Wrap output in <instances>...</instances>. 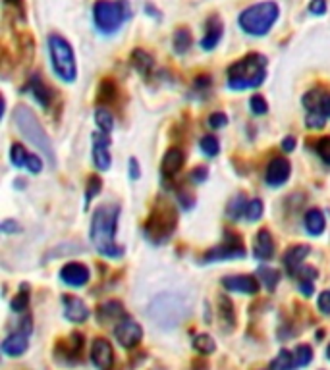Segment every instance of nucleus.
<instances>
[{"label":"nucleus","mask_w":330,"mask_h":370,"mask_svg":"<svg viewBox=\"0 0 330 370\" xmlns=\"http://www.w3.org/2000/svg\"><path fill=\"white\" fill-rule=\"evenodd\" d=\"M118 218H120V207L113 203L97 207L91 216L89 239L97 253L103 255L104 258H120L124 255V247L116 243Z\"/></svg>","instance_id":"obj_1"},{"label":"nucleus","mask_w":330,"mask_h":370,"mask_svg":"<svg viewBox=\"0 0 330 370\" xmlns=\"http://www.w3.org/2000/svg\"><path fill=\"white\" fill-rule=\"evenodd\" d=\"M265 78H267V56H263L259 52H249L228 68L226 85L232 91H247L263 85Z\"/></svg>","instance_id":"obj_2"},{"label":"nucleus","mask_w":330,"mask_h":370,"mask_svg":"<svg viewBox=\"0 0 330 370\" xmlns=\"http://www.w3.org/2000/svg\"><path fill=\"white\" fill-rule=\"evenodd\" d=\"M14 121H16L19 133H22L35 149H39V151L49 158L51 166H54V164H56L54 146H52L51 137H49L47 131H44L43 124L37 118V114H35L31 108H27V106H17L16 112H14Z\"/></svg>","instance_id":"obj_3"},{"label":"nucleus","mask_w":330,"mask_h":370,"mask_svg":"<svg viewBox=\"0 0 330 370\" xmlns=\"http://www.w3.org/2000/svg\"><path fill=\"white\" fill-rule=\"evenodd\" d=\"M131 16L128 0H97L93 4V24L97 31L113 35L120 29Z\"/></svg>","instance_id":"obj_4"},{"label":"nucleus","mask_w":330,"mask_h":370,"mask_svg":"<svg viewBox=\"0 0 330 370\" xmlns=\"http://www.w3.org/2000/svg\"><path fill=\"white\" fill-rule=\"evenodd\" d=\"M278 17H280L278 4L272 0H267V2H259V4H253L249 8L243 10L238 17V24L247 35L263 37L274 27Z\"/></svg>","instance_id":"obj_5"},{"label":"nucleus","mask_w":330,"mask_h":370,"mask_svg":"<svg viewBox=\"0 0 330 370\" xmlns=\"http://www.w3.org/2000/svg\"><path fill=\"white\" fill-rule=\"evenodd\" d=\"M47 44H49L51 66L56 78L64 83H74L78 78V62H76V54L68 39H64L58 33H52L49 35Z\"/></svg>","instance_id":"obj_6"},{"label":"nucleus","mask_w":330,"mask_h":370,"mask_svg":"<svg viewBox=\"0 0 330 370\" xmlns=\"http://www.w3.org/2000/svg\"><path fill=\"white\" fill-rule=\"evenodd\" d=\"M174 228H176V210L166 203H158L145 224L147 237L151 242L163 243L172 235Z\"/></svg>","instance_id":"obj_7"},{"label":"nucleus","mask_w":330,"mask_h":370,"mask_svg":"<svg viewBox=\"0 0 330 370\" xmlns=\"http://www.w3.org/2000/svg\"><path fill=\"white\" fill-rule=\"evenodd\" d=\"M245 255V249H243V242L242 237L238 233L226 232L224 242L220 243L218 247L211 249L203 257L205 262H215V260H222V258H240Z\"/></svg>","instance_id":"obj_8"},{"label":"nucleus","mask_w":330,"mask_h":370,"mask_svg":"<svg viewBox=\"0 0 330 370\" xmlns=\"http://www.w3.org/2000/svg\"><path fill=\"white\" fill-rule=\"evenodd\" d=\"M114 336H116L118 344H120L124 349H133V347H138L141 337H143V328L139 326L138 322L131 319V317L126 314L120 322H116Z\"/></svg>","instance_id":"obj_9"},{"label":"nucleus","mask_w":330,"mask_h":370,"mask_svg":"<svg viewBox=\"0 0 330 370\" xmlns=\"http://www.w3.org/2000/svg\"><path fill=\"white\" fill-rule=\"evenodd\" d=\"M93 164L97 170L106 172L113 166V156H110V139L108 133L104 131H97L93 133Z\"/></svg>","instance_id":"obj_10"},{"label":"nucleus","mask_w":330,"mask_h":370,"mask_svg":"<svg viewBox=\"0 0 330 370\" xmlns=\"http://www.w3.org/2000/svg\"><path fill=\"white\" fill-rule=\"evenodd\" d=\"M290 174H292L290 162H288L284 156H277V158H272L269 166H267L265 181H267V185H270V187H280V185L286 183Z\"/></svg>","instance_id":"obj_11"},{"label":"nucleus","mask_w":330,"mask_h":370,"mask_svg":"<svg viewBox=\"0 0 330 370\" xmlns=\"http://www.w3.org/2000/svg\"><path fill=\"white\" fill-rule=\"evenodd\" d=\"M222 285H224V289L232 293H243V295H255V293H259V280H257L255 276H224V278H222Z\"/></svg>","instance_id":"obj_12"},{"label":"nucleus","mask_w":330,"mask_h":370,"mask_svg":"<svg viewBox=\"0 0 330 370\" xmlns=\"http://www.w3.org/2000/svg\"><path fill=\"white\" fill-rule=\"evenodd\" d=\"M91 362L99 370H110L114 362V351L108 339H104V337L93 339V345H91Z\"/></svg>","instance_id":"obj_13"},{"label":"nucleus","mask_w":330,"mask_h":370,"mask_svg":"<svg viewBox=\"0 0 330 370\" xmlns=\"http://www.w3.org/2000/svg\"><path fill=\"white\" fill-rule=\"evenodd\" d=\"M91 272L81 262H68L60 270V280L69 287H83L89 282Z\"/></svg>","instance_id":"obj_14"},{"label":"nucleus","mask_w":330,"mask_h":370,"mask_svg":"<svg viewBox=\"0 0 330 370\" xmlns=\"http://www.w3.org/2000/svg\"><path fill=\"white\" fill-rule=\"evenodd\" d=\"M302 103L307 108V112H321L327 118H330V93H327V91H321V89L307 91L302 99Z\"/></svg>","instance_id":"obj_15"},{"label":"nucleus","mask_w":330,"mask_h":370,"mask_svg":"<svg viewBox=\"0 0 330 370\" xmlns=\"http://www.w3.org/2000/svg\"><path fill=\"white\" fill-rule=\"evenodd\" d=\"M222 31H224L222 19L218 16L208 17L207 24H205V35H203V39H201V47H203L205 51L217 49V44L220 43V39H222Z\"/></svg>","instance_id":"obj_16"},{"label":"nucleus","mask_w":330,"mask_h":370,"mask_svg":"<svg viewBox=\"0 0 330 370\" xmlns=\"http://www.w3.org/2000/svg\"><path fill=\"white\" fill-rule=\"evenodd\" d=\"M27 337H29V334L22 332V330L10 334V336L2 342V351H4V355H8V357H22V355L27 351V347H29V339H27Z\"/></svg>","instance_id":"obj_17"},{"label":"nucleus","mask_w":330,"mask_h":370,"mask_svg":"<svg viewBox=\"0 0 330 370\" xmlns=\"http://www.w3.org/2000/svg\"><path fill=\"white\" fill-rule=\"evenodd\" d=\"M64 317L69 322L81 324V322H85L89 319V309L79 297H64Z\"/></svg>","instance_id":"obj_18"},{"label":"nucleus","mask_w":330,"mask_h":370,"mask_svg":"<svg viewBox=\"0 0 330 370\" xmlns=\"http://www.w3.org/2000/svg\"><path fill=\"white\" fill-rule=\"evenodd\" d=\"M253 253L259 260H270L274 255V239L270 235L269 230H259L255 235V243H253Z\"/></svg>","instance_id":"obj_19"},{"label":"nucleus","mask_w":330,"mask_h":370,"mask_svg":"<svg viewBox=\"0 0 330 370\" xmlns=\"http://www.w3.org/2000/svg\"><path fill=\"white\" fill-rule=\"evenodd\" d=\"M311 253V247L309 245H294V247H290V249L284 253V257H282V260H284V267L290 270V274L294 276L299 268L304 267L302 262L305 260V257Z\"/></svg>","instance_id":"obj_20"},{"label":"nucleus","mask_w":330,"mask_h":370,"mask_svg":"<svg viewBox=\"0 0 330 370\" xmlns=\"http://www.w3.org/2000/svg\"><path fill=\"white\" fill-rule=\"evenodd\" d=\"M183 162H185V155H183L182 149H178V146L168 149L165 158H163V174L165 176H176L182 170Z\"/></svg>","instance_id":"obj_21"},{"label":"nucleus","mask_w":330,"mask_h":370,"mask_svg":"<svg viewBox=\"0 0 330 370\" xmlns=\"http://www.w3.org/2000/svg\"><path fill=\"white\" fill-rule=\"evenodd\" d=\"M97 317H99V320L104 322V324H106V322H120V320L126 317V310H124V305H122L120 301L113 299V301H106L104 305L99 307Z\"/></svg>","instance_id":"obj_22"},{"label":"nucleus","mask_w":330,"mask_h":370,"mask_svg":"<svg viewBox=\"0 0 330 370\" xmlns=\"http://www.w3.org/2000/svg\"><path fill=\"white\" fill-rule=\"evenodd\" d=\"M131 66L135 68V72H138L139 76L149 78L151 72H153V66H155V60H153V56H151L147 51L135 49V51L131 52Z\"/></svg>","instance_id":"obj_23"},{"label":"nucleus","mask_w":330,"mask_h":370,"mask_svg":"<svg viewBox=\"0 0 330 370\" xmlns=\"http://www.w3.org/2000/svg\"><path fill=\"white\" fill-rule=\"evenodd\" d=\"M304 226L307 233H311V235H321L324 232V228H327V220H324V215H322L319 208H311V210H307L304 216Z\"/></svg>","instance_id":"obj_24"},{"label":"nucleus","mask_w":330,"mask_h":370,"mask_svg":"<svg viewBox=\"0 0 330 370\" xmlns=\"http://www.w3.org/2000/svg\"><path fill=\"white\" fill-rule=\"evenodd\" d=\"M218 317H220V320H222V324H224L226 328L236 326L234 303L230 301L226 295H220V297H218Z\"/></svg>","instance_id":"obj_25"},{"label":"nucleus","mask_w":330,"mask_h":370,"mask_svg":"<svg viewBox=\"0 0 330 370\" xmlns=\"http://www.w3.org/2000/svg\"><path fill=\"white\" fill-rule=\"evenodd\" d=\"M191 43H193V37H191V31L188 27H178L174 31L172 44L174 51L178 52V54H185V52L190 51Z\"/></svg>","instance_id":"obj_26"},{"label":"nucleus","mask_w":330,"mask_h":370,"mask_svg":"<svg viewBox=\"0 0 330 370\" xmlns=\"http://www.w3.org/2000/svg\"><path fill=\"white\" fill-rule=\"evenodd\" d=\"M29 85H31V93L37 99V103L47 108L51 104V93H49V87L43 83V79L39 78V76H33L31 81H29Z\"/></svg>","instance_id":"obj_27"},{"label":"nucleus","mask_w":330,"mask_h":370,"mask_svg":"<svg viewBox=\"0 0 330 370\" xmlns=\"http://www.w3.org/2000/svg\"><path fill=\"white\" fill-rule=\"evenodd\" d=\"M193 349L203 357H207V355H213L217 351V344L208 334H199V336L193 337Z\"/></svg>","instance_id":"obj_28"},{"label":"nucleus","mask_w":330,"mask_h":370,"mask_svg":"<svg viewBox=\"0 0 330 370\" xmlns=\"http://www.w3.org/2000/svg\"><path fill=\"white\" fill-rule=\"evenodd\" d=\"M270 370H295L294 353L288 351V349H282V351L270 361Z\"/></svg>","instance_id":"obj_29"},{"label":"nucleus","mask_w":330,"mask_h":370,"mask_svg":"<svg viewBox=\"0 0 330 370\" xmlns=\"http://www.w3.org/2000/svg\"><path fill=\"white\" fill-rule=\"evenodd\" d=\"M95 121L97 126H99V129L101 131H104V133H110L114 128V116L113 112L108 110V108H104V106H99L95 110Z\"/></svg>","instance_id":"obj_30"},{"label":"nucleus","mask_w":330,"mask_h":370,"mask_svg":"<svg viewBox=\"0 0 330 370\" xmlns=\"http://www.w3.org/2000/svg\"><path fill=\"white\" fill-rule=\"evenodd\" d=\"M27 158H29V153L26 151V146L22 143H12L10 146V160L16 168H26Z\"/></svg>","instance_id":"obj_31"},{"label":"nucleus","mask_w":330,"mask_h":370,"mask_svg":"<svg viewBox=\"0 0 330 370\" xmlns=\"http://www.w3.org/2000/svg\"><path fill=\"white\" fill-rule=\"evenodd\" d=\"M263 212H265L263 201H259V199H251V201H247V205H245L243 216H245L247 222H257V220H261Z\"/></svg>","instance_id":"obj_32"},{"label":"nucleus","mask_w":330,"mask_h":370,"mask_svg":"<svg viewBox=\"0 0 330 370\" xmlns=\"http://www.w3.org/2000/svg\"><path fill=\"white\" fill-rule=\"evenodd\" d=\"M259 276H261V282H263V285H265L269 292H272V289L278 285V282H280V272L274 270V268L261 267Z\"/></svg>","instance_id":"obj_33"},{"label":"nucleus","mask_w":330,"mask_h":370,"mask_svg":"<svg viewBox=\"0 0 330 370\" xmlns=\"http://www.w3.org/2000/svg\"><path fill=\"white\" fill-rule=\"evenodd\" d=\"M313 361V349L309 345H297L294 351V362L295 369H304Z\"/></svg>","instance_id":"obj_34"},{"label":"nucleus","mask_w":330,"mask_h":370,"mask_svg":"<svg viewBox=\"0 0 330 370\" xmlns=\"http://www.w3.org/2000/svg\"><path fill=\"white\" fill-rule=\"evenodd\" d=\"M116 93H118V89H116V83L113 79H104L99 87V101L101 103H113L116 99Z\"/></svg>","instance_id":"obj_35"},{"label":"nucleus","mask_w":330,"mask_h":370,"mask_svg":"<svg viewBox=\"0 0 330 370\" xmlns=\"http://www.w3.org/2000/svg\"><path fill=\"white\" fill-rule=\"evenodd\" d=\"M29 307V287L26 284L22 285L19 293H16L14 301H12V310L14 312H24Z\"/></svg>","instance_id":"obj_36"},{"label":"nucleus","mask_w":330,"mask_h":370,"mask_svg":"<svg viewBox=\"0 0 330 370\" xmlns=\"http://www.w3.org/2000/svg\"><path fill=\"white\" fill-rule=\"evenodd\" d=\"M103 190V180L99 176H91L87 180V191H85V207H89L91 199H95L99 193Z\"/></svg>","instance_id":"obj_37"},{"label":"nucleus","mask_w":330,"mask_h":370,"mask_svg":"<svg viewBox=\"0 0 330 370\" xmlns=\"http://www.w3.org/2000/svg\"><path fill=\"white\" fill-rule=\"evenodd\" d=\"M199 146L201 151L207 156H217L218 151H220V143H218V139L213 137V135H207V137L201 139Z\"/></svg>","instance_id":"obj_38"},{"label":"nucleus","mask_w":330,"mask_h":370,"mask_svg":"<svg viewBox=\"0 0 330 370\" xmlns=\"http://www.w3.org/2000/svg\"><path fill=\"white\" fill-rule=\"evenodd\" d=\"M245 205H247V201L243 195H238L230 201V205H228V216L230 218H238V216H243V210H245Z\"/></svg>","instance_id":"obj_39"},{"label":"nucleus","mask_w":330,"mask_h":370,"mask_svg":"<svg viewBox=\"0 0 330 370\" xmlns=\"http://www.w3.org/2000/svg\"><path fill=\"white\" fill-rule=\"evenodd\" d=\"M315 151H317V155L321 156L322 162L330 166V135L319 139V141L315 143Z\"/></svg>","instance_id":"obj_40"},{"label":"nucleus","mask_w":330,"mask_h":370,"mask_svg":"<svg viewBox=\"0 0 330 370\" xmlns=\"http://www.w3.org/2000/svg\"><path fill=\"white\" fill-rule=\"evenodd\" d=\"M305 126L311 129H322L327 126V116L321 112H307V116H305Z\"/></svg>","instance_id":"obj_41"},{"label":"nucleus","mask_w":330,"mask_h":370,"mask_svg":"<svg viewBox=\"0 0 330 370\" xmlns=\"http://www.w3.org/2000/svg\"><path fill=\"white\" fill-rule=\"evenodd\" d=\"M249 108H251V112L255 114V116H265V114L269 112V104H267V101H265L261 95L251 96V101H249Z\"/></svg>","instance_id":"obj_42"},{"label":"nucleus","mask_w":330,"mask_h":370,"mask_svg":"<svg viewBox=\"0 0 330 370\" xmlns=\"http://www.w3.org/2000/svg\"><path fill=\"white\" fill-rule=\"evenodd\" d=\"M294 276L299 278V282H315V278L319 276V272H317V268L313 267H302Z\"/></svg>","instance_id":"obj_43"},{"label":"nucleus","mask_w":330,"mask_h":370,"mask_svg":"<svg viewBox=\"0 0 330 370\" xmlns=\"http://www.w3.org/2000/svg\"><path fill=\"white\" fill-rule=\"evenodd\" d=\"M228 124V116L224 112H213L208 116V126L213 129H222Z\"/></svg>","instance_id":"obj_44"},{"label":"nucleus","mask_w":330,"mask_h":370,"mask_svg":"<svg viewBox=\"0 0 330 370\" xmlns=\"http://www.w3.org/2000/svg\"><path fill=\"white\" fill-rule=\"evenodd\" d=\"M26 168H27V172L41 174L43 172V160H41L37 155H29V158H27V162H26Z\"/></svg>","instance_id":"obj_45"},{"label":"nucleus","mask_w":330,"mask_h":370,"mask_svg":"<svg viewBox=\"0 0 330 370\" xmlns=\"http://www.w3.org/2000/svg\"><path fill=\"white\" fill-rule=\"evenodd\" d=\"M327 8H329L327 0H311V4H309V12L313 16H324Z\"/></svg>","instance_id":"obj_46"},{"label":"nucleus","mask_w":330,"mask_h":370,"mask_svg":"<svg viewBox=\"0 0 330 370\" xmlns=\"http://www.w3.org/2000/svg\"><path fill=\"white\" fill-rule=\"evenodd\" d=\"M319 309L322 314H330V289L319 295Z\"/></svg>","instance_id":"obj_47"},{"label":"nucleus","mask_w":330,"mask_h":370,"mask_svg":"<svg viewBox=\"0 0 330 370\" xmlns=\"http://www.w3.org/2000/svg\"><path fill=\"white\" fill-rule=\"evenodd\" d=\"M0 230L2 233H17L19 232V224H17L16 220H4L2 224H0Z\"/></svg>","instance_id":"obj_48"},{"label":"nucleus","mask_w":330,"mask_h":370,"mask_svg":"<svg viewBox=\"0 0 330 370\" xmlns=\"http://www.w3.org/2000/svg\"><path fill=\"white\" fill-rule=\"evenodd\" d=\"M207 176H208L207 168L201 166V168H195V170L191 172V181H193V183H201V181L207 180Z\"/></svg>","instance_id":"obj_49"},{"label":"nucleus","mask_w":330,"mask_h":370,"mask_svg":"<svg viewBox=\"0 0 330 370\" xmlns=\"http://www.w3.org/2000/svg\"><path fill=\"white\" fill-rule=\"evenodd\" d=\"M178 197H180V201H182V207L183 208H191L193 207V195H191V193H185V191H180V195H178Z\"/></svg>","instance_id":"obj_50"},{"label":"nucleus","mask_w":330,"mask_h":370,"mask_svg":"<svg viewBox=\"0 0 330 370\" xmlns=\"http://www.w3.org/2000/svg\"><path fill=\"white\" fill-rule=\"evenodd\" d=\"M299 292L304 293L305 297H311L315 292V284L313 282H299Z\"/></svg>","instance_id":"obj_51"},{"label":"nucleus","mask_w":330,"mask_h":370,"mask_svg":"<svg viewBox=\"0 0 330 370\" xmlns=\"http://www.w3.org/2000/svg\"><path fill=\"white\" fill-rule=\"evenodd\" d=\"M295 137H292V135H288V137H284V141H282V149L286 151V153H292L295 149Z\"/></svg>","instance_id":"obj_52"},{"label":"nucleus","mask_w":330,"mask_h":370,"mask_svg":"<svg viewBox=\"0 0 330 370\" xmlns=\"http://www.w3.org/2000/svg\"><path fill=\"white\" fill-rule=\"evenodd\" d=\"M139 164L135 158H130V178L131 180H138L139 178Z\"/></svg>","instance_id":"obj_53"},{"label":"nucleus","mask_w":330,"mask_h":370,"mask_svg":"<svg viewBox=\"0 0 330 370\" xmlns=\"http://www.w3.org/2000/svg\"><path fill=\"white\" fill-rule=\"evenodd\" d=\"M205 85H211V79L205 76V79H197V87H205Z\"/></svg>","instance_id":"obj_54"},{"label":"nucleus","mask_w":330,"mask_h":370,"mask_svg":"<svg viewBox=\"0 0 330 370\" xmlns=\"http://www.w3.org/2000/svg\"><path fill=\"white\" fill-rule=\"evenodd\" d=\"M327 357H329V359H330V345H329V347H327Z\"/></svg>","instance_id":"obj_55"}]
</instances>
